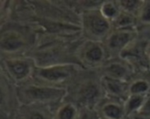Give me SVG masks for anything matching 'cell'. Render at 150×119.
Returning a JSON list of instances; mask_svg holds the SVG:
<instances>
[{
	"instance_id": "ac0fdd59",
	"label": "cell",
	"mask_w": 150,
	"mask_h": 119,
	"mask_svg": "<svg viewBox=\"0 0 150 119\" xmlns=\"http://www.w3.org/2000/svg\"><path fill=\"white\" fill-rule=\"evenodd\" d=\"M138 23L143 25H150V0L142 1L137 15Z\"/></svg>"
},
{
	"instance_id": "9c48e42d",
	"label": "cell",
	"mask_w": 150,
	"mask_h": 119,
	"mask_svg": "<svg viewBox=\"0 0 150 119\" xmlns=\"http://www.w3.org/2000/svg\"><path fill=\"white\" fill-rule=\"evenodd\" d=\"M98 115L102 119L127 118L124 102L108 98L98 104Z\"/></svg>"
},
{
	"instance_id": "ba28073f",
	"label": "cell",
	"mask_w": 150,
	"mask_h": 119,
	"mask_svg": "<svg viewBox=\"0 0 150 119\" xmlns=\"http://www.w3.org/2000/svg\"><path fill=\"white\" fill-rule=\"evenodd\" d=\"M100 83L104 93L111 99L125 102L127 96H129L128 94L129 82L115 80V79L101 76Z\"/></svg>"
},
{
	"instance_id": "7a4b0ae2",
	"label": "cell",
	"mask_w": 150,
	"mask_h": 119,
	"mask_svg": "<svg viewBox=\"0 0 150 119\" xmlns=\"http://www.w3.org/2000/svg\"><path fill=\"white\" fill-rule=\"evenodd\" d=\"M81 25L87 39L104 42L113 30L112 23L101 13L98 7L86 9L81 14Z\"/></svg>"
},
{
	"instance_id": "44dd1931",
	"label": "cell",
	"mask_w": 150,
	"mask_h": 119,
	"mask_svg": "<svg viewBox=\"0 0 150 119\" xmlns=\"http://www.w3.org/2000/svg\"><path fill=\"white\" fill-rule=\"evenodd\" d=\"M147 61H148V64L150 68V43L147 46Z\"/></svg>"
},
{
	"instance_id": "8fae6325",
	"label": "cell",
	"mask_w": 150,
	"mask_h": 119,
	"mask_svg": "<svg viewBox=\"0 0 150 119\" xmlns=\"http://www.w3.org/2000/svg\"><path fill=\"white\" fill-rule=\"evenodd\" d=\"M80 109L77 104L72 102H66L61 104L53 115V119H77Z\"/></svg>"
},
{
	"instance_id": "5b68a950",
	"label": "cell",
	"mask_w": 150,
	"mask_h": 119,
	"mask_svg": "<svg viewBox=\"0 0 150 119\" xmlns=\"http://www.w3.org/2000/svg\"><path fill=\"white\" fill-rule=\"evenodd\" d=\"M77 58L87 68H101L109 59L104 42L86 39L78 48Z\"/></svg>"
},
{
	"instance_id": "4fadbf2b",
	"label": "cell",
	"mask_w": 150,
	"mask_h": 119,
	"mask_svg": "<svg viewBox=\"0 0 150 119\" xmlns=\"http://www.w3.org/2000/svg\"><path fill=\"white\" fill-rule=\"evenodd\" d=\"M148 96H137V95H129L126 101L124 102L125 109H126V113L127 118L139 113L147 99Z\"/></svg>"
},
{
	"instance_id": "6da1fadb",
	"label": "cell",
	"mask_w": 150,
	"mask_h": 119,
	"mask_svg": "<svg viewBox=\"0 0 150 119\" xmlns=\"http://www.w3.org/2000/svg\"><path fill=\"white\" fill-rule=\"evenodd\" d=\"M67 95L62 87H54L39 82L25 83L18 89V97L25 106H46L61 102Z\"/></svg>"
},
{
	"instance_id": "3957f363",
	"label": "cell",
	"mask_w": 150,
	"mask_h": 119,
	"mask_svg": "<svg viewBox=\"0 0 150 119\" xmlns=\"http://www.w3.org/2000/svg\"><path fill=\"white\" fill-rule=\"evenodd\" d=\"M80 67L74 63H55L45 67H36L33 77L36 82L54 87L68 82L78 71Z\"/></svg>"
},
{
	"instance_id": "ffe728a7",
	"label": "cell",
	"mask_w": 150,
	"mask_h": 119,
	"mask_svg": "<svg viewBox=\"0 0 150 119\" xmlns=\"http://www.w3.org/2000/svg\"><path fill=\"white\" fill-rule=\"evenodd\" d=\"M127 118L128 119H150V116L139 112V113H136V114H134V115H132V116L128 117Z\"/></svg>"
},
{
	"instance_id": "7c38bea8",
	"label": "cell",
	"mask_w": 150,
	"mask_h": 119,
	"mask_svg": "<svg viewBox=\"0 0 150 119\" xmlns=\"http://www.w3.org/2000/svg\"><path fill=\"white\" fill-rule=\"evenodd\" d=\"M128 94L149 96L150 94V81L145 77L132 78L128 84Z\"/></svg>"
},
{
	"instance_id": "2e32d148",
	"label": "cell",
	"mask_w": 150,
	"mask_h": 119,
	"mask_svg": "<svg viewBox=\"0 0 150 119\" xmlns=\"http://www.w3.org/2000/svg\"><path fill=\"white\" fill-rule=\"evenodd\" d=\"M23 119H53V116L44 106H26L23 113Z\"/></svg>"
},
{
	"instance_id": "52a82bcc",
	"label": "cell",
	"mask_w": 150,
	"mask_h": 119,
	"mask_svg": "<svg viewBox=\"0 0 150 119\" xmlns=\"http://www.w3.org/2000/svg\"><path fill=\"white\" fill-rule=\"evenodd\" d=\"M102 77L130 82L132 80L133 67L122 57L110 58L101 68Z\"/></svg>"
},
{
	"instance_id": "8992f818",
	"label": "cell",
	"mask_w": 150,
	"mask_h": 119,
	"mask_svg": "<svg viewBox=\"0 0 150 119\" xmlns=\"http://www.w3.org/2000/svg\"><path fill=\"white\" fill-rule=\"evenodd\" d=\"M3 66L9 77L15 82L25 84L33 76L36 68L33 59L23 56L7 58L4 61Z\"/></svg>"
},
{
	"instance_id": "9a60e30c",
	"label": "cell",
	"mask_w": 150,
	"mask_h": 119,
	"mask_svg": "<svg viewBox=\"0 0 150 119\" xmlns=\"http://www.w3.org/2000/svg\"><path fill=\"white\" fill-rule=\"evenodd\" d=\"M99 10L101 13L109 21H112L120 15L121 10L119 6L117 1H105L101 2L99 5Z\"/></svg>"
},
{
	"instance_id": "d6986e66",
	"label": "cell",
	"mask_w": 150,
	"mask_h": 119,
	"mask_svg": "<svg viewBox=\"0 0 150 119\" xmlns=\"http://www.w3.org/2000/svg\"><path fill=\"white\" fill-rule=\"evenodd\" d=\"M140 112L150 116V94L147 96L145 104H144V105H143V107H142V111Z\"/></svg>"
},
{
	"instance_id": "30bf717a",
	"label": "cell",
	"mask_w": 150,
	"mask_h": 119,
	"mask_svg": "<svg viewBox=\"0 0 150 119\" xmlns=\"http://www.w3.org/2000/svg\"><path fill=\"white\" fill-rule=\"evenodd\" d=\"M25 46V40L22 34L15 31H9L1 37V49L5 53H17Z\"/></svg>"
},
{
	"instance_id": "e0dca14e",
	"label": "cell",
	"mask_w": 150,
	"mask_h": 119,
	"mask_svg": "<svg viewBox=\"0 0 150 119\" xmlns=\"http://www.w3.org/2000/svg\"><path fill=\"white\" fill-rule=\"evenodd\" d=\"M117 2L122 11L133 14L136 17L142 4V1L139 0H118Z\"/></svg>"
},
{
	"instance_id": "7402d4cb",
	"label": "cell",
	"mask_w": 150,
	"mask_h": 119,
	"mask_svg": "<svg viewBox=\"0 0 150 119\" xmlns=\"http://www.w3.org/2000/svg\"><path fill=\"white\" fill-rule=\"evenodd\" d=\"M100 119H102V118H100Z\"/></svg>"
},
{
	"instance_id": "5bb4252c",
	"label": "cell",
	"mask_w": 150,
	"mask_h": 119,
	"mask_svg": "<svg viewBox=\"0 0 150 119\" xmlns=\"http://www.w3.org/2000/svg\"><path fill=\"white\" fill-rule=\"evenodd\" d=\"M138 19L136 16L122 11L112 21L113 29H136Z\"/></svg>"
},
{
	"instance_id": "277c9868",
	"label": "cell",
	"mask_w": 150,
	"mask_h": 119,
	"mask_svg": "<svg viewBox=\"0 0 150 119\" xmlns=\"http://www.w3.org/2000/svg\"><path fill=\"white\" fill-rule=\"evenodd\" d=\"M137 37L136 29H113L104 41L109 57H120L137 40Z\"/></svg>"
}]
</instances>
